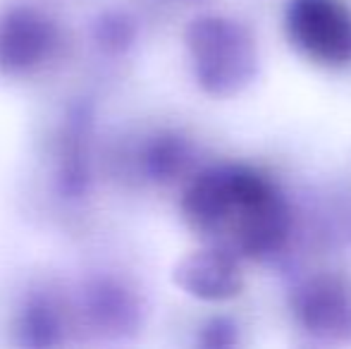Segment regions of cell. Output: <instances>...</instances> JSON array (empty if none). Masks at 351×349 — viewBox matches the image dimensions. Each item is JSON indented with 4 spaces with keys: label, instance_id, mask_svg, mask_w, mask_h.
Segmentation results:
<instances>
[{
    "label": "cell",
    "instance_id": "obj_1",
    "mask_svg": "<svg viewBox=\"0 0 351 349\" xmlns=\"http://www.w3.org/2000/svg\"><path fill=\"white\" fill-rule=\"evenodd\" d=\"M182 213L196 234L239 258H270L289 234L285 199L273 182L246 165H222L196 175L184 191Z\"/></svg>",
    "mask_w": 351,
    "mask_h": 349
},
{
    "label": "cell",
    "instance_id": "obj_2",
    "mask_svg": "<svg viewBox=\"0 0 351 349\" xmlns=\"http://www.w3.org/2000/svg\"><path fill=\"white\" fill-rule=\"evenodd\" d=\"M199 84L213 96H232L251 84L258 70L256 38L246 24L222 14L191 22L186 34Z\"/></svg>",
    "mask_w": 351,
    "mask_h": 349
},
{
    "label": "cell",
    "instance_id": "obj_3",
    "mask_svg": "<svg viewBox=\"0 0 351 349\" xmlns=\"http://www.w3.org/2000/svg\"><path fill=\"white\" fill-rule=\"evenodd\" d=\"M285 32L291 48L313 65L351 62V8L344 0H289Z\"/></svg>",
    "mask_w": 351,
    "mask_h": 349
},
{
    "label": "cell",
    "instance_id": "obj_4",
    "mask_svg": "<svg viewBox=\"0 0 351 349\" xmlns=\"http://www.w3.org/2000/svg\"><path fill=\"white\" fill-rule=\"evenodd\" d=\"M291 311L308 335L323 342H351V285L339 275L318 273L291 294Z\"/></svg>",
    "mask_w": 351,
    "mask_h": 349
},
{
    "label": "cell",
    "instance_id": "obj_5",
    "mask_svg": "<svg viewBox=\"0 0 351 349\" xmlns=\"http://www.w3.org/2000/svg\"><path fill=\"white\" fill-rule=\"evenodd\" d=\"M241 258L220 244L206 242L204 249L189 254L177 268V285L186 294L204 302H225L241 292L244 275Z\"/></svg>",
    "mask_w": 351,
    "mask_h": 349
}]
</instances>
